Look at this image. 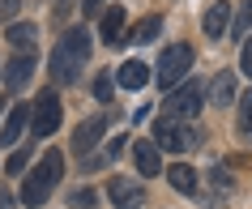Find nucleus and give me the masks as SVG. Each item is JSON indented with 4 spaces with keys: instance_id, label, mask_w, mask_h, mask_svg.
I'll list each match as a JSON object with an SVG mask.
<instances>
[{
    "instance_id": "1",
    "label": "nucleus",
    "mask_w": 252,
    "mask_h": 209,
    "mask_svg": "<svg viewBox=\"0 0 252 209\" xmlns=\"http://www.w3.org/2000/svg\"><path fill=\"white\" fill-rule=\"evenodd\" d=\"M86 64H90V34L86 30H64L52 47V81L56 86H73Z\"/></svg>"
},
{
    "instance_id": "2",
    "label": "nucleus",
    "mask_w": 252,
    "mask_h": 209,
    "mask_svg": "<svg viewBox=\"0 0 252 209\" xmlns=\"http://www.w3.org/2000/svg\"><path fill=\"white\" fill-rule=\"evenodd\" d=\"M60 175H64V154L60 149H43V158L34 162V171H26V179H22V205L39 209L47 196H52V188L60 183Z\"/></svg>"
},
{
    "instance_id": "3",
    "label": "nucleus",
    "mask_w": 252,
    "mask_h": 209,
    "mask_svg": "<svg viewBox=\"0 0 252 209\" xmlns=\"http://www.w3.org/2000/svg\"><path fill=\"white\" fill-rule=\"evenodd\" d=\"M197 141H201V128H188V124H180V119H171V116H162L158 124H154V145L167 149V154H184V149H192Z\"/></svg>"
},
{
    "instance_id": "4",
    "label": "nucleus",
    "mask_w": 252,
    "mask_h": 209,
    "mask_svg": "<svg viewBox=\"0 0 252 209\" xmlns=\"http://www.w3.org/2000/svg\"><path fill=\"white\" fill-rule=\"evenodd\" d=\"M192 73V47L188 43H171L158 56V90H171L175 81H184Z\"/></svg>"
},
{
    "instance_id": "5",
    "label": "nucleus",
    "mask_w": 252,
    "mask_h": 209,
    "mask_svg": "<svg viewBox=\"0 0 252 209\" xmlns=\"http://www.w3.org/2000/svg\"><path fill=\"white\" fill-rule=\"evenodd\" d=\"M60 94H56V86L52 90H43L39 98H34V119H30V132L34 137H52L56 132V124H60Z\"/></svg>"
},
{
    "instance_id": "6",
    "label": "nucleus",
    "mask_w": 252,
    "mask_h": 209,
    "mask_svg": "<svg viewBox=\"0 0 252 209\" xmlns=\"http://www.w3.org/2000/svg\"><path fill=\"white\" fill-rule=\"evenodd\" d=\"M201 107H205V90H201L197 81H188V86H180V90L167 98V116L171 119H197Z\"/></svg>"
},
{
    "instance_id": "7",
    "label": "nucleus",
    "mask_w": 252,
    "mask_h": 209,
    "mask_svg": "<svg viewBox=\"0 0 252 209\" xmlns=\"http://www.w3.org/2000/svg\"><path fill=\"white\" fill-rule=\"evenodd\" d=\"M107 196H111L116 209H141L146 205V188L137 179H124V175H116V179L107 183Z\"/></svg>"
},
{
    "instance_id": "8",
    "label": "nucleus",
    "mask_w": 252,
    "mask_h": 209,
    "mask_svg": "<svg viewBox=\"0 0 252 209\" xmlns=\"http://www.w3.org/2000/svg\"><path fill=\"white\" fill-rule=\"evenodd\" d=\"M30 119H34V103H17L13 111H9V119H4V128H0V141L17 145V141H22V132L30 128Z\"/></svg>"
},
{
    "instance_id": "9",
    "label": "nucleus",
    "mask_w": 252,
    "mask_h": 209,
    "mask_svg": "<svg viewBox=\"0 0 252 209\" xmlns=\"http://www.w3.org/2000/svg\"><path fill=\"white\" fill-rule=\"evenodd\" d=\"M103 132H107V116H94V119H86V124H77V137H73V154H90L94 145L103 141Z\"/></svg>"
},
{
    "instance_id": "10",
    "label": "nucleus",
    "mask_w": 252,
    "mask_h": 209,
    "mask_svg": "<svg viewBox=\"0 0 252 209\" xmlns=\"http://www.w3.org/2000/svg\"><path fill=\"white\" fill-rule=\"evenodd\" d=\"M231 22H235V13H231L226 0H214L210 9H205V34L210 39H222L226 30H231Z\"/></svg>"
},
{
    "instance_id": "11",
    "label": "nucleus",
    "mask_w": 252,
    "mask_h": 209,
    "mask_svg": "<svg viewBox=\"0 0 252 209\" xmlns=\"http://www.w3.org/2000/svg\"><path fill=\"white\" fill-rule=\"evenodd\" d=\"M116 81L124 86V90H141L150 81V64L146 60H124V64L116 68Z\"/></svg>"
},
{
    "instance_id": "12",
    "label": "nucleus",
    "mask_w": 252,
    "mask_h": 209,
    "mask_svg": "<svg viewBox=\"0 0 252 209\" xmlns=\"http://www.w3.org/2000/svg\"><path fill=\"white\" fill-rule=\"evenodd\" d=\"M30 77H34V56H30V52H17L13 60H9V73H4L9 90H22Z\"/></svg>"
},
{
    "instance_id": "13",
    "label": "nucleus",
    "mask_w": 252,
    "mask_h": 209,
    "mask_svg": "<svg viewBox=\"0 0 252 209\" xmlns=\"http://www.w3.org/2000/svg\"><path fill=\"white\" fill-rule=\"evenodd\" d=\"M158 154H162V149H158L154 141H137V145H133V162H137V171H141V175H158V171H162Z\"/></svg>"
},
{
    "instance_id": "14",
    "label": "nucleus",
    "mask_w": 252,
    "mask_h": 209,
    "mask_svg": "<svg viewBox=\"0 0 252 209\" xmlns=\"http://www.w3.org/2000/svg\"><path fill=\"white\" fill-rule=\"evenodd\" d=\"M210 103H218V107L235 103V73H231V68H222V73L210 81Z\"/></svg>"
},
{
    "instance_id": "15",
    "label": "nucleus",
    "mask_w": 252,
    "mask_h": 209,
    "mask_svg": "<svg viewBox=\"0 0 252 209\" xmlns=\"http://www.w3.org/2000/svg\"><path fill=\"white\" fill-rule=\"evenodd\" d=\"M120 30H124V4H111V9H103V26H98L103 43H111V47H116V43H120Z\"/></svg>"
},
{
    "instance_id": "16",
    "label": "nucleus",
    "mask_w": 252,
    "mask_h": 209,
    "mask_svg": "<svg viewBox=\"0 0 252 209\" xmlns=\"http://www.w3.org/2000/svg\"><path fill=\"white\" fill-rule=\"evenodd\" d=\"M167 179H171V188L175 192H197V171L192 167H184V162H175V167H167Z\"/></svg>"
},
{
    "instance_id": "17",
    "label": "nucleus",
    "mask_w": 252,
    "mask_h": 209,
    "mask_svg": "<svg viewBox=\"0 0 252 209\" xmlns=\"http://www.w3.org/2000/svg\"><path fill=\"white\" fill-rule=\"evenodd\" d=\"M34 34H39V30L30 26V22H17V26H9V34H4V39H9V47H13V52H30V47H34Z\"/></svg>"
},
{
    "instance_id": "18",
    "label": "nucleus",
    "mask_w": 252,
    "mask_h": 209,
    "mask_svg": "<svg viewBox=\"0 0 252 209\" xmlns=\"http://www.w3.org/2000/svg\"><path fill=\"white\" fill-rule=\"evenodd\" d=\"M162 30V17H141V22H137L133 30H128V34H124V39H133V43H154V34H158Z\"/></svg>"
},
{
    "instance_id": "19",
    "label": "nucleus",
    "mask_w": 252,
    "mask_h": 209,
    "mask_svg": "<svg viewBox=\"0 0 252 209\" xmlns=\"http://www.w3.org/2000/svg\"><path fill=\"white\" fill-rule=\"evenodd\" d=\"M248 34H252V0H244L239 13H235V22H231V34H226V39H248Z\"/></svg>"
},
{
    "instance_id": "20",
    "label": "nucleus",
    "mask_w": 252,
    "mask_h": 209,
    "mask_svg": "<svg viewBox=\"0 0 252 209\" xmlns=\"http://www.w3.org/2000/svg\"><path fill=\"white\" fill-rule=\"evenodd\" d=\"M239 128L244 132H252V90L239 98Z\"/></svg>"
},
{
    "instance_id": "21",
    "label": "nucleus",
    "mask_w": 252,
    "mask_h": 209,
    "mask_svg": "<svg viewBox=\"0 0 252 209\" xmlns=\"http://www.w3.org/2000/svg\"><path fill=\"white\" fill-rule=\"evenodd\" d=\"M94 98H98V103H111V77H107V73L94 77Z\"/></svg>"
},
{
    "instance_id": "22",
    "label": "nucleus",
    "mask_w": 252,
    "mask_h": 209,
    "mask_svg": "<svg viewBox=\"0 0 252 209\" xmlns=\"http://www.w3.org/2000/svg\"><path fill=\"white\" fill-rule=\"evenodd\" d=\"M26 167H30V149H13V158H9V175H22Z\"/></svg>"
},
{
    "instance_id": "23",
    "label": "nucleus",
    "mask_w": 252,
    "mask_h": 209,
    "mask_svg": "<svg viewBox=\"0 0 252 209\" xmlns=\"http://www.w3.org/2000/svg\"><path fill=\"white\" fill-rule=\"evenodd\" d=\"M98 196H94V188H81V192H73V205H81V209H90Z\"/></svg>"
},
{
    "instance_id": "24",
    "label": "nucleus",
    "mask_w": 252,
    "mask_h": 209,
    "mask_svg": "<svg viewBox=\"0 0 252 209\" xmlns=\"http://www.w3.org/2000/svg\"><path fill=\"white\" fill-rule=\"evenodd\" d=\"M13 13H22V0H0V22H9Z\"/></svg>"
},
{
    "instance_id": "25",
    "label": "nucleus",
    "mask_w": 252,
    "mask_h": 209,
    "mask_svg": "<svg viewBox=\"0 0 252 209\" xmlns=\"http://www.w3.org/2000/svg\"><path fill=\"white\" fill-rule=\"evenodd\" d=\"M239 68H244V73L252 77V34H248V43H244V56H239Z\"/></svg>"
},
{
    "instance_id": "26",
    "label": "nucleus",
    "mask_w": 252,
    "mask_h": 209,
    "mask_svg": "<svg viewBox=\"0 0 252 209\" xmlns=\"http://www.w3.org/2000/svg\"><path fill=\"white\" fill-rule=\"evenodd\" d=\"M68 9H73V0H56V4H52V17H56V22H60V17L68 13Z\"/></svg>"
},
{
    "instance_id": "27",
    "label": "nucleus",
    "mask_w": 252,
    "mask_h": 209,
    "mask_svg": "<svg viewBox=\"0 0 252 209\" xmlns=\"http://www.w3.org/2000/svg\"><path fill=\"white\" fill-rule=\"evenodd\" d=\"M81 9H86V17H94V13H103V0H81Z\"/></svg>"
}]
</instances>
